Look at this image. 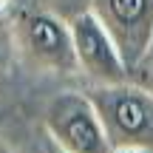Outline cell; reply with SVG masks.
Returning <instances> with one entry per match:
<instances>
[{
    "label": "cell",
    "mask_w": 153,
    "mask_h": 153,
    "mask_svg": "<svg viewBox=\"0 0 153 153\" xmlns=\"http://www.w3.org/2000/svg\"><path fill=\"white\" fill-rule=\"evenodd\" d=\"M85 94L105 125L111 148L153 150V91L125 79L114 85H91Z\"/></svg>",
    "instance_id": "1"
},
{
    "label": "cell",
    "mask_w": 153,
    "mask_h": 153,
    "mask_svg": "<svg viewBox=\"0 0 153 153\" xmlns=\"http://www.w3.org/2000/svg\"><path fill=\"white\" fill-rule=\"evenodd\" d=\"M45 131L65 153H111L108 133L88 94L62 91L45 108Z\"/></svg>",
    "instance_id": "2"
},
{
    "label": "cell",
    "mask_w": 153,
    "mask_h": 153,
    "mask_svg": "<svg viewBox=\"0 0 153 153\" xmlns=\"http://www.w3.org/2000/svg\"><path fill=\"white\" fill-rule=\"evenodd\" d=\"M17 45L31 65L54 74H74L79 68L71 23L48 11H28L17 20Z\"/></svg>",
    "instance_id": "3"
},
{
    "label": "cell",
    "mask_w": 153,
    "mask_h": 153,
    "mask_svg": "<svg viewBox=\"0 0 153 153\" xmlns=\"http://www.w3.org/2000/svg\"><path fill=\"white\" fill-rule=\"evenodd\" d=\"M91 11L108 28L131 71L148 60L153 48V0H91Z\"/></svg>",
    "instance_id": "4"
},
{
    "label": "cell",
    "mask_w": 153,
    "mask_h": 153,
    "mask_svg": "<svg viewBox=\"0 0 153 153\" xmlns=\"http://www.w3.org/2000/svg\"><path fill=\"white\" fill-rule=\"evenodd\" d=\"M74 45L79 68L94 85H114V82L128 79V62L122 60V51L116 48L114 37L102 26L94 11H82L71 20Z\"/></svg>",
    "instance_id": "5"
},
{
    "label": "cell",
    "mask_w": 153,
    "mask_h": 153,
    "mask_svg": "<svg viewBox=\"0 0 153 153\" xmlns=\"http://www.w3.org/2000/svg\"><path fill=\"white\" fill-rule=\"evenodd\" d=\"M111 153H153V150H145V148H114Z\"/></svg>",
    "instance_id": "6"
},
{
    "label": "cell",
    "mask_w": 153,
    "mask_h": 153,
    "mask_svg": "<svg viewBox=\"0 0 153 153\" xmlns=\"http://www.w3.org/2000/svg\"><path fill=\"white\" fill-rule=\"evenodd\" d=\"M48 153H65V150H62V148H60V145H57V142H54V139H51V142H48Z\"/></svg>",
    "instance_id": "7"
},
{
    "label": "cell",
    "mask_w": 153,
    "mask_h": 153,
    "mask_svg": "<svg viewBox=\"0 0 153 153\" xmlns=\"http://www.w3.org/2000/svg\"><path fill=\"white\" fill-rule=\"evenodd\" d=\"M6 6H9V0H0V9H6Z\"/></svg>",
    "instance_id": "8"
},
{
    "label": "cell",
    "mask_w": 153,
    "mask_h": 153,
    "mask_svg": "<svg viewBox=\"0 0 153 153\" xmlns=\"http://www.w3.org/2000/svg\"><path fill=\"white\" fill-rule=\"evenodd\" d=\"M0 60H3V48H0Z\"/></svg>",
    "instance_id": "9"
}]
</instances>
